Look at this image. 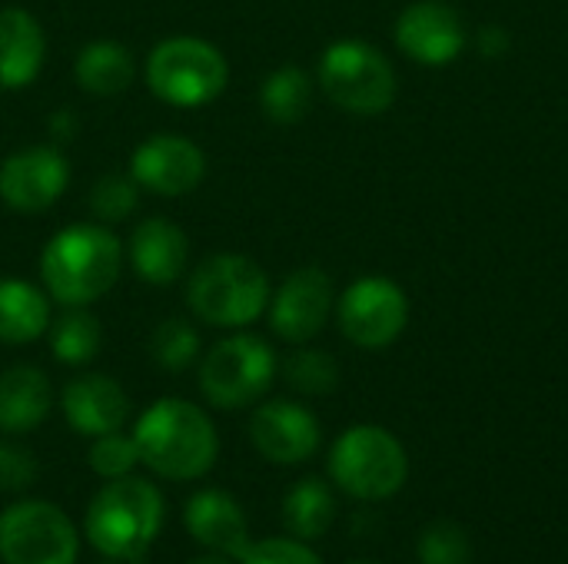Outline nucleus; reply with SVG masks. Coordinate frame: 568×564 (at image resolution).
I'll use <instances>...</instances> for the list:
<instances>
[{
    "label": "nucleus",
    "instance_id": "c756f323",
    "mask_svg": "<svg viewBox=\"0 0 568 564\" xmlns=\"http://www.w3.org/2000/svg\"><path fill=\"white\" fill-rule=\"evenodd\" d=\"M136 462H140V452H136L133 435L106 432V435H97V442L90 445V469L106 482L130 475Z\"/></svg>",
    "mask_w": 568,
    "mask_h": 564
},
{
    "label": "nucleus",
    "instance_id": "f8f14e48",
    "mask_svg": "<svg viewBox=\"0 0 568 564\" xmlns=\"http://www.w3.org/2000/svg\"><path fill=\"white\" fill-rule=\"evenodd\" d=\"M130 176L136 180L140 189L163 199H176L203 183L206 156L193 140L180 133H156L133 150Z\"/></svg>",
    "mask_w": 568,
    "mask_h": 564
},
{
    "label": "nucleus",
    "instance_id": "b1692460",
    "mask_svg": "<svg viewBox=\"0 0 568 564\" xmlns=\"http://www.w3.org/2000/svg\"><path fill=\"white\" fill-rule=\"evenodd\" d=\"M313 106V76L303 66H280L260 83V110L273 123H300Z\"/></svg>",
    "mask_w": 568,
    "mask_h": 564
},
{
    "label": "nucleus",
    "instance_id": "39448f33",
    "mask_svg": "<svg viewBox=\"0 0 568 564\" xmlns=\"http://www.w3.org/2000/svg\"><path fill=\"white\" fill-rule=\"evenodd\" d=\"M230 80V63L210 40L200 37H170L160 40L146 57V86L150 93L180 110H196L213 103Z\"/></svg>",
    "mask_w": 568,
    "mask_h": 564
},
{
    "label": "nucleus",
    "instance_id": "7ed1b4c3",
    "mask_svg": "<svg viewBox=\"0 0 568 564\" xmlns=\"http://www.w3.org/2000/svg\"><path fill=\"white\" fill-rule=\"evenodd\" d=\"M270 276L240 253L203 259L186 279L190 312L213 329H246L270 309Z\"/></svg>",
    "mask_w": 568,
    "mask_h": 564
},
{
    "label": "nucleus",
    "instance_id": "2eb2a0df",
    "mask_svg": "<svg viewBox=\"0 0 568 564\" xmlns=\"http://www.w3.org/2000/svg\"><path fill=\"white\" fill-rule=\"evenodd\" d=\"M320 422L300 402H266L250 419L253 449L273 465H300L320 449Z\"/></svg>",
    "mask_w": 568,
    "mask_h": 564
},
{
    "label": "nucleus",
    "instance_id": "ddd939ff",
    "mask_svg": "<svg viewBox=\"0 0 568 564\" xmlns=\"http://www.w3.org/2000/svg\"><path fill=\"white\" fill-rule=\"evenodd\" d=\"M70 186V163L57 146H27L0 163V199L17 213L50 209Z\"/></svg>",
    "mask_w": 568,
    "mask_h": 564
},
{
    "label": "nucleus",
    "instance_id": "a211bd4d",
    "mask_svg": "<svg viewBox=\"0 0 568 564\" xmlns=\"http://www.w3.org/2000/svg\"><path fill=\"white\" fill-rule=\"evenodd\" d=\"M60 402H63V416L70 429L80 435H93V439L106 432H120L130 416V402L120 382L110 376H97V372L73 379L63 389Z\"/></svg>",
    "mask_w": 568,
    "mask_h": 564
},
{
    "label": "nucleus",
    "instance_id": "f03ea898",
    "mask_svg": "<svg viewBox=\"0 0 568 564\" xmlns=\"http://www.w3.org/2000/svg\"><path fill=\"white\" fill-rule=\"evenodd\" d=\"M140 462L170 482H190L213 469L220 439L210 416L186 399L153 402L133 429Z\"/></svg>",
    "mask_w": 568,
    "mask_h": 564
},
{
    "label": "nucleus",
    "instance_id": "c85d7f7f",
    "mask_svg": "<svg viewBox=\"0 0 568 564\" xmlns=\"http://www.w3.org/2000/svg\"><path fill=\"white\" fill-rule=\"evenodd\" d=\"M419 562L423 564H469L473 545L469 535L453 522H436L419 539Z\"/></svg>",
    "mask_w": 568,
    "mask_h": 564
},
{
    "label": "nucleus",
    "instance_id": "a878e982",
    "mask_svg": "<svg viewBox=\"0 0 568 564\" xmlns=\"http://www.w3.org/2000/svg\"><path fill=\"white\" fill-rule=\"evenodd\" d=\"M150 356L166 372H183L200 359V332L186 319H163L150 336Z\"/></svg>",
    "mask_w": 568,
    "mask_h": 564
},
{
    "label": "nucleus",
    "instance_id": "4be33fe9",
    "mask_svg": "<svg viewBox=\"0 0 568 564\" xmlns=\"http://www.w3.org/2000/svg\"><path fill=\"white\" fill-rule=\"evenodd\" d=\"M133 53L116 40H93L73 60L77 86L93 96H116L133 83Z\"/></svg>",
    "mask_w": 568,
    "mask_h": 564
},
{
    "label": "nucleus",
    "instance_id": "2f4dec72",
    "mask_svg": "<svg viewBox=\"0 0 568 564\" xmlns=\"http://www.w3.org/2000/svg\"><path fill=\"white\" fill-rule=\"evenodd\" d=\"M243 564H323L313 548L293 539H266L250 545V552L240 558Z\"/></svg>",
    "mask_w": 568,
    "mask_h": 564
},
{
    "label": "nucleus",
    "instance_id": "4468645a",
    "mask_svg": "<svg viewBox=\"0 0 568 564\" xmlns=\"http://www.w3.org/2000/svg\"><path fill=\"white\" fill-rule=\"evenodd\" d=\"M396 47L423 66H446L466 47V23L449 3L419 0L399 13Z\"/></svg>",
    "mask_w": 568,
    "mask_h": 564
},
{
    "label": "nucleus",
    "instance_id": "9b49d317",
    "mask_svg": "<svg viewBox=\"0 0 568 564\" xmlns=\"http://www.w3.org/2000/svg\"><path fill=\"white\" fill-rule=\"evenodd\" d=\"M333 309H336L333 279L320 266H303L290 273L283 286L270 296V326L283 342L306 346L326 329Z\"/></svg>",
    "mask_w": 568,
    "mask_h": 564
},
{
    "label": "nucleus",
    "instance_id": "f704fd0d",
    "mask_svg": "<svg viewBox=\"0 0 568 564\" xmlns=\"http://www.w3.org/2000/svg\"><path fill=\"white\" fill-rule=\"evenodd\" d=\"M349 564H376V562H349Z\"/></svg>",
    "mask_w": 568,
    "mask_h": 564
},
{
    "label": "nucleus",
    "instance_id": "9d476101",
    "mask_svg": "<svg viewBox=\"0 0 568 564\" xmlns=\"http://www.w3.org/2000/svg\"><path fill=\"white\" fill-rule=\"evenodd\" d=\"M336 322L353 346L386 349L409 322V299L393 279L363 276L336 299Z\"/></svg>",
    "mask_w": 568,
    "mask_h": 564
},
{
    "label": "nucleus",
    "instance_id": "6ab92c4d",
    "mask_svg": "<svg viewBox=\"0 0 568 564\" xmlns=\"http://www.w3.org/2000/svg\"><path fill=\"white\" fill-rule=\"evenodd\" d=\"M47 57V33L23 7L0 10V90L30 86Z\"/></svg>",
    "mask_w": 568,
    "mask_h": 564
},
{
    "label": "nucleus",
    "instance_id": "6e6552de",
    "mask_svg": "<svg viewBox=\"0 0 568 564\" xmlns=\"http://www.w3.org/2000/svg\"><path fill=\"white\" fill-rule=\"evenodd\" d=\"M276 379V352L253 332L220 339L200 362V392L216 409H246Z\"/></svg>",
    "mask_w": 568,
    "mask_h": 564
},
{
    "label": "nucleus",
    "instance_id": "473e14b6",
    "mask_svg": "<svg viewBox=\"0 0 568 564\" xmlns=\"http://www.w3.org/2000/svg\"><path fill=\"white\" fill-rule=\"evenodd\" d=\"M476 47H479L483 57L496 60V57H506V53H509L513 40H509L506 27H483L479 37H476Z\"/></svg>",
    "mask_w": 568,
    "mask_h": 564
},
{
    "label": "nucleus",
    "instance_id": "f257e3e1",
    "mask_svg": "<svg viewBox=\"0 0 568 564\" xmlns=\"http://www.w3.org/2000/svg\"><path fill=\"white\" fill-rule=\"evenodd\" d=\"M123 269V243L103 223H73L53 233L40 253V279L53 302L90 306L103 299Z\"/></svg>",
    "mask_w": 568,
    "mask_h": 564
},
{
    "label": "nucleus",
    "instance_id": "5701e85b",
    "mask_svg": "<svg viewBox=\"0 0 568 564\" xmlns=\"http://www.w3.org/2000/svg\"><path fill=\"white\" fill-rule=\"evenodd\" d=\"M333 519H336V499H333L329 485L320 479L296 482L283 499V522H286L290 535H296L300 542H313V539L326 535Z\"/></svg>",
    "mask_w": 568,
    "mask_h": 564
},
{
    "label": "nucleus",
    "instance_id": "72a5a7b5",
    "mask_svg": "<svg viewBox=\"0 0 568 564\" xmlns=\"http://www.w3.org/2000/svg\"><path fill=\"white\" fill-rule=\"evenodd\" d=\"M190 564H226V558L223 555H206V558H196V562Z\"/></svg>",
    "mask_w": 568,
    "mask_h": 564
},
{
    "label": "nucleus",
    "instance_id": "bb28decb",
    "mask_svg": "<svg viewBox=\"0 0 568 564\" xmlns=\"http://www.w3.org/2000/svg\"><path fill=\"white\" fill-rule=\"evenodd\" d=\"M283 379L300 396H329L339 386V366L329 352L300 349L283 362Z\"/></svg>",
    "mask_w": 568,
    "mask_h": 564
},
{
    "label": "nucleus",
    "instance_id": "7c9ffc66",
    "mask_svg": "<svg viewBox=\"0 0 568 564\" xmlns=\"http://www.w3.org/2000/svg\"><path fill=\"white\" fill-rule=\"evenodd\" d=\"M37 482V459L17 442H0V492H23Z\"/></svg>",
    "mask_w": 568,
    "mask_h": 564
},
{
    "label": "nucleus",
    "instance_id": "dca6fc26",
    "mask_svg": "<svg viewBox=\"0 0 568 564\" xmlns=\"http://www.w3.org/2000/svg\"><path fill=\"white\" fill-rule=\"evenodd\" d=\"M126 259L143 283L170 286L186 273L190 239L176 223L163 216H150L133 226L130 243H126Z\"/></svg>",
    "mask_w": 568,
    "mask_h": 564
},
{
    "label": "nucleus",
    "instance_id": "393cba45",
    "mask_svg": "<svg viewBox=\"0 0 568 564\" xmlns=\"http://www.w3.org/2000/svg\"><path fill=\"white\" fill-rule=\"evenodd\" d=\"M47 332H50V352L63 366H87L97 359L103 346L100 319L87 312V306H70L57 322H50Z\"/></svg>",
    "mask_w": 568,
    "mask_h": 564
},
{
    "label": "nucleus",
    "instance_id": "f3484780",
    "mask_svg": "<svg viewBox=\"0 0 568 564\" xmlns=\"http://www.w3.org/2000/svg\"><path fill=\"white\" fill-rule=\"evenodd\" d=\"M186 529L190 535L206 545L213 555L223 558H243L250 552V529L243 509L230 499L223 489H203L186 502Z\"/></svg>",
    "mask_w": 568,
    "mask_h": 564
},
{
    "label": "nucleus",
    "instance_id": "423d86ee",
    "mask_svg": "<svg viewBox=\"0 0 568 564\" xmlns=\"http://www.w3.org/2000/svg\"><path fill=\"white\" fill-rule=\"evenodd\" d=\"M329 475L346 495L359 502H383L406 485L409 459L393 432L379 425H353L329 452Z\"/></svg>",
    "mask_w": 568,
    "mask_h": 564
},
{
    "label": "nucleus",
    "instance_id": "20e7f679",
    "mask_svg": "<svg viewBox=\"0 0 568 564\" xmlns=\"http://www.w3.org/2000/svg\"><path fill=\"white\" fill-rule=\"evenodd\" d=\"M163 525V499L146 479H113L87 509L90 545L113 562H136Z\"/></svg>",
    "mask_w": 568,
    "mask_h": 564
},
{
    "label": "nucleus",
    "instance_id": "1a4fd4ad",
    "mask_svg": "<svg viewBox=\"0 0 568 564\" xmlns=\"http://www.w3.org/2000/svg\"><path fill=\"white\" fill-rule=\"evenodd\" d=\"M77 552L73 522L50 502H17L0 515L3 564H73Z\"/></svg>",
    "mask_w": 568,
    "mask_h": 564
},
{
    "label": "nucleus",
    "instance_id": "cd10ccee",
    "mask_svg": "<svg viewBox=\"0 0 568 564\" xmlns=\"http://www.w3.org/2000/svg\"><path fill=\"white\" fill-rule=\"evenodd\" d=\"M140 203V186L130 173H106L90 189V213L97 223H123Z\"/></svg>",
    "mask_w": 568,
    "mask_h": 564
},
{
    "label": "nucleus",
    "instance_id": "412c9836",
    "mask_svg": "<svg viewBox=\"0 0 568 564\" xmlns=\"http://www.w3.org/2000/svg\"><path fill=\"white\" fill-rule=\"evenodd\" d=\"M50 329V296L27 279H0V342L27 346Z\"/></svg>",
    "mask_w": 568,
    "mask_h": 564
},
{
    "label": "nucleus",
    "instance_id": "0eeeda50",
    "mask_svg": "<svg viewBox=\"0 0 568 564\" xmlns=\"http://www.w3.org/2000/svg\"><path fill=\"white\" fill-rule=\"evenodd\" d=\"M320 90L346 113L376 116L396 100V70L366 40H336L320 57Z\"/></svg>",
    "mask_w": 568,
    "mask_h": 564
},
{
    "label": "nucleus",
    "instance_id": "c9c22d12",
    "mask_svg": "<svg viewBox=\"0 0 568 564\" xmlns=\"http://www.w3.org/2000/svg\"><path fill=\"white\" fill-rule=\"evenodd\" d=\"M106 564H113V562H106Z\"/></svg>",
    "mask_w": 568,
    "mask_h": 564
},
{
    "label": "nucleus",
    "instance_id": "aec40b11",
    "mask_svg": "<svg viewBox=\"0 0 568 564\" xmlns=\"http://www.w3.org/2000/svg\"><path fill=\"white\" fill-rule=\"evenodd\" d=\"M50 379L37 366H13L0 376V429L10 435L33 432L50 416Z\"/></svg>",
    "mask_w": 568,
    "mask_h": 564
}]
</instances>
